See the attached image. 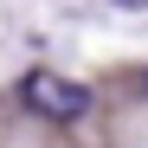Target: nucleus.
I'll list each match as a JSON object with an SVG mask.
<instances>
[{"mask_svg": "<svg viewBox=\"0 0 148 148\" xmlns=\"http://www.w3.org/2000/svg\"><path fill=\"white\" fill-rule=\"evenodd\" d=\"M142 97H148V71H142Z\"/></svg>", "mask_w": 148, "mask_h": 148, "instance_id": "obj_3", "label": "nucleus"}, {"mask_svg": "<svg viewBox=\"0 0 148 148\" xmlns=\"http://www.w3.org/2000/svg\"><path fill=\"white\" fill-rule=\"evenodd\" d=\"M19 103L32 116H45V122H77L90 110V90L77 77H58V71H26L19 77Z\"/></svg>", "mask_w": 148, "mask_h": 148, "instance_id": "obj_1", "label": "nucleus"}, {"mask_svg": "<svg viewBox=\"0 0 148 148\" xmlns=\"http://www.w3.org/2000/svg\"><path fill=\"white\" fill-rule=\"evenodd\" d=\"M116 7H148V0H116Z\"/></svg>", "mask_w": 148, "mask_h": 148, "instance_id": "obj_2", "label": "nucleus"}]
</instances>
